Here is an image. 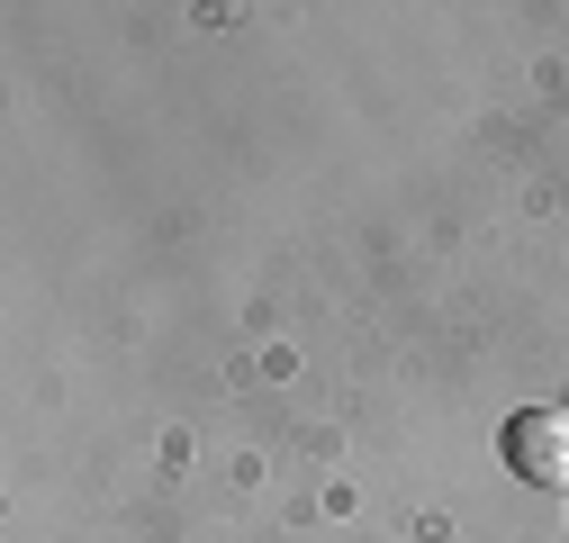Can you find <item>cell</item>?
I'll use <instances>...</instances> for the list:
<instances>
[{"mask_svg": "<svg viewBox=\"0 0 569 543\" xmlns=\"http://www.w3.org/2000/svg\"><path fill=\"white\" fill-rule=\"evenodd\" d=\"M497 453L516 462V481L533 490H569V407H516Z\"/></svg>", "mask_w": 569, "mask_h": 543, "instance_id": "obj_1", "label": "cell"}]
</instances>
